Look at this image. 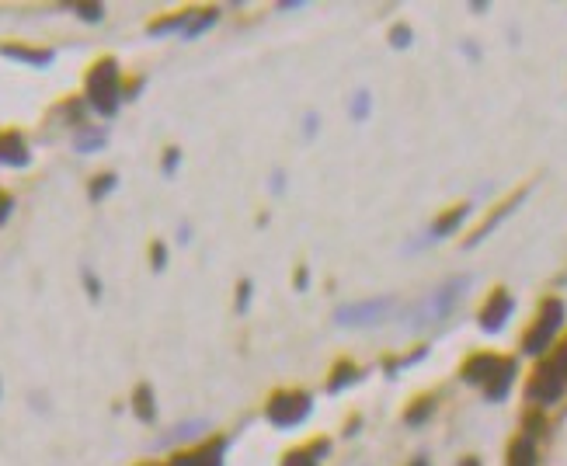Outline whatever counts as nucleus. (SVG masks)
Listing matches in <instances>:
<instances>
[{
  "label": "nucleus",
  "instance_id": "f257e3e1",
  "mask_svg": "<svg viewBox=\"0 0 567 466\" xmlns=\"http://www.w3.org/2000/svg\"><path fill=\"white\" fill-rule=\"evenodd\" d=\"M463 380L481 387L487 400H501L515 383V359H501V355L481 352L463 362Z\"/></svg>",
  "mask_w": 567,
  "mask_h": 466
},
{
  "label": "nucleus",
  "instance_id": "f03ea898",
  "mask_svg": "<svg viewBox=\"0 0 567 466\" xmlns=\"http://www.w3.org/2000/svg\"><path fill=\"white\" fill-rule=\"evenodd\" d=\"M84 94H87V105L101 115V119H112L122 105V77H119V63L112 56L98 60L87 74V84H84Z\"/></svg>",
  "mask_w": 567,
  "mask_h": 466
},
{
  "label": "nucleus",
  "instance_id": "7ed1b4c3",
  "mask_svg": "<svg viewBox=\"0 0 567 466\" xmlns=\"http://www.w3.org/2000/svg\"><path fill=\"white\" fill-rule=\"evenodd\" d=\"M561 324H564V303L561 300H547L540 307V317H536V324L529 327L526 338H522V348H526V355H543V352H547V345L557 338Z\"/></svg>",
  "mask_w": 567,
  "mask_h": 466
},
{
  "label": "nucleus",
  "instance_id": "20e7f679",
  "mask_svg": "<svg viewBox=\"0 0 567 466\" xmlns=\"http://www.w3.org/2000/svg\"><path fill=\"white\" fill-rule=\"evenodd\" d=\"M310 411H314V404H310L307 393H275L265 407V418L275 428H296L310 418Z\"/></svg>",
  "mask_w": 567,
  "mask_h": 466
},
{
  "label": "nucleus",
  "instance_id": "39448f33",
  "mask_svg": "<svg viewBox=\"0 0 567 466\" xmlns=\"http://www.w3.org/2000/svg\"><path fill=\"white\" fill-rule=\"evenodd\" d=\"M561 393H564V376L557 373L554 362L536 369L533 380H529V400H536V404H557Z\"/></svg>",
  "mask_w": 567,
  "mask_h": 466
},
{
  "label": "nucleus",
  "instance_id": "423d86ee",
  "mask_svg": "<svg viewBox=\"0 0 567 466\" xmlns=\"http://www.w3.org/2000/svg\"><path fill=\"white\" fill-rule=\"evenodd\" d=\"M512 310H515V300H512V296H508L505 289H494V293L487 296L484 310H481V327H484L487 334L501 331V327L508 324V317H512Z\"/></svg>",
  "mask_w": 567,
  "mask_h": 466
},
{
  "label": "nucleus",
  "instance_id": "0eeeda50",
  "mask_svg": "<svg viewBox=\"0 0 567 466\" xmlns=\"http://www.w3.org/2000/svg\"><path fill=\"white\" fill-rule=\"evenodd\" d=\"M387 310H390V300L355 303V307H341L338 310V324H352V327L376 324V320H383V313H387Z\"/></svg>",
  "mask_w": 567,
  "mask_h": 466
},
{
  "label": "nucleus",
  "instance_id": "6e6552de",
  "mask_svg": "<svg viewBox=\"0 0 567 466\" xmlns=\"http://www.w3.org/2000/svg\"><path fill=\"white\" fill-rule=\"evenodd\" d=\"M0 164L4 167H28L32 164V150H28L21 133H0Z\"/></svg>",
  "mask_w": 567,
  "mask_h": 466
},
{
  "label": "nucleus",
  "instance_id": "1a4fd4ad",
  "mask_svg": "<svg viewBox=\"0 0 567 466\" xmlns=\"http://www.w3.org/2000/svg\"><path fill=\"white\" fill-rule=\"evenodd\" d=\"M223 453H227V442L216 439L213 446L206 449H195V453H181L174 456L167 466H223Z\"/></svg>",
  "mask_w": 567,
  "mask_h": 466
},
{
  "label": "nucleus",
  "instance_id": "9d476101",
  "mask_svg": "<svg viewBox=\"0 0 567 466\" xmlns=\"http://www.w3.org/2000/svg\"><path fill=\"white\" fill-rule=\"evenodd\" d=\"M0 56L28 63V67H49L56 60V53H49V49H28V46H0Z\"/></svg>",
  "mask_w": 567,
  "mask_h": 466
},
{
  "label": "nucleus",
  "instance_id": "9b49d317",
  "mask_svg": "<svg viewBox=\"0 0 567 466\" xmlns=\"http://www.w3.org/2000/svg\"><path fill=\"white\" fill-rule=\"evenodd\" d=\"M133 411H136V418L143 421V425H150V421L157 418V404H154V387L150 383H140L133 393Z\"/></svg>",
  "mask_w": 567,
  "mask_h": 466
},
{
  "label": "nucleus",
  "instance_id": "f8f14e48",
  "mask_svg": "<svg viewBox=\"0 0 567 466\" xmlns=\"http://www.w3.org/2000/svg\"><path fill=\"white\" fill-rule=\"evenodd\" d=\"M508 466H536V446L529 435H519L508 446Z\"/></svg>",
  "mask_w": 567,
  "mask_h": 466
},
{
  "label": "nucleus",
  "instance_id": "ddd939ff",
  "mask_svg": "<svg viewBox=\"0 0 567 466\" xmlns=\"http://www.w3.org/2000/svg\"><path fill=\"white\" fill-rule=\"evenodd\" d=\"M467 216H470V206H456V209H449L446 216H439V220H435L432 233H435V237H449V233L460 227V223L467 220Z\"/></svg>",
  "mask_w": 567,
  "mask_h": 466
},
{
  "label": "nucleus",
  "instance_id": "4468645a",
  "mask_svg": "<svg viewBox=\"0 0 567 466\" xmlns=\"http://www.w3.org/2000/svg\"><path fill=\"white\" fill-rule=\"evenodd\" d=\"M216 18H220V11L216 7H206V11H195L192 14V21H188V28H185V39H199L206 28H213L216 25Z\"/></svg>",
  "mask_w": 567,
  "mask_h": 466
},
{
  "label": "nucleus",
  "instance_id": "2eb2a0df",
  "mask_svg": "<svg viewBox=\"0 0 567 466\" xmlns=\"http://www.w3.org/2000/svg\"><path fill=\"white\" fill-rule=\"evenodd\" d=\"M192 14H195V11H181V14H171V18L154 21V25H150V35H167V32H181V35H185V28H188V21H192Z\"/></svg>",
  "mask_w": 567,
  "mask_h": 466
},
{
  "label": "nucleus",
  "instance_id": "dca6fc26",
  "mask_svg": "<svg viewBox=\"0 0 567 466\" xmlns=\"http://www.w3.org/2000/svg\"><path fill=\"white\" fill-rule=\"evenodd\" d=\"M522 199H526V192L512 195V199H508V202H505V206H501V209H498V213H494V216H491V220H487V223H484V227H481V230H477V233H474V240H470V244H477V240H484V237H487V233H491L494 227H498V223H501V220H505V216H508V213H512V209H515V206H519V202H522Z\"/></svg>",
  "mask_w": 567,
  "mask_h": 466
},
{
  "label": "nucleus",
  "instance_id": "f3484780",
  "mask_svg": "<svg viewBox=\"0 0 567 466\" xmlns=\"http://www.w3.org/2000/svg\"><path fill=\"white\" fill-rule=\"evenodd\" d=\"M105 143H108L105 129H81L77 140H74V147L81 150V154H94V150H101Z\"/></svg>",
  "mask_w": 567,
  "mask_h": 466
},
{
  "label": "nucleus",
  "instance_id": "a211bd4d",
  "mask_svg": "<svg viewBox=\"0 0 567 466\" xmlns=\"http://www.w3.org/2000/svg\"><path fill=\"white\" fill-rule=\"evenodd\" d=\"M115 185H119V178H115V174H98V178L91 181V188H87V195H91V202H101Z\"/></svg>",
  "mask_w": 567,
  "mask_h": 466
},
{
  "label": "nucleus",
  "instance_id": "6ab92c4d",
  "mask_svg": "<svg viewBox=\"0 0 567 466\" xmlns=\"http://www.w3.org/2000/svg\"><path fill=\"white\" fill-rule=\"evenodd\" d=\"M432 411H435V400L421 397V404H414L411 411H407V425H418V421H425Z\"/></svg>",
  "mask_w": 567,
  "mask_h": 466
},
{
  "label": "nucleus",
  "instance_id": "aec40b11",
  "mask_svg": "<svg viewBox=\"0 0 567 466\" xmlns=\"http://www.w3.org/2000/svg\"><path fill=\"white\" fill-rule=\"evenodd\" d=\"M282 466H317V456L310 453V449H296V453H289Z\"/></svg>",
  "mask_w": 567,
  "mask_h": 466
},
{
  "label": "nucleus",
  "instance_id": "412c9836",
  "mask_svg": "<svg viewBox=\"0 0 567 466\" xmlns=\"http://www.w3.org/2000/svg\"><path fill=\"white\" fill-rule=\"evenodd\" d=\"M70 11L77 14V18H84V21H101V14H105V7L101 4H74Z\"/></svg>",
  "mask_w": 567,
  "mask_h": 466
},
{
  "label": "nucleus",
  "instance_id": "4be33fe9",
  "mask_svg": "<svg viewBox=\"0 0 567 466\" xmlns=\"http://www.w3.org/2000/svg\"><path fill=\"white\" fill-rule=\"evenodd\" d=\"M352 380H355V366H348V362H341V366H338V376H334V380H331V390L338 393L341 387H345V383H352Z\"/></svg>",
  "mask_w": 567,
  "mask_h": 466
},
{
  "label": "nucleus",
  "instance_id": "5701e85b",
  "mask_svg": "<svg viewBox=\"0 0 567 466\" xmlns=\"http://www.w3.org/2000/svg\"><path fill=\"white\" fill-rule=\"evenodd\" d=\"M178 164H181V150H178V147H171V150H167V154H164V174H167V178H171L174 167H178Z\"/></svg>",
  "mask_w": 567,
  "mask_h": 466
},
{
  "label": "nucleus",
  "instance_id": "b1692460",
  "mask_svg": "<svg viewBox=\"0 0 567 466\" xmlns=\"http://www.w3.org/2000/svg\"><path fill=\"white\" fill-rule=\"evenodd\" d=\"M84 286H87V296H91V300H98V296H101V282L91 275V268H84Z\"/></svg>",
  "mask_w": 567,
  "mask_h": 466
},
{
  "label": "nucleus",
  "instance_id": "393cba45",
  "mask_svg": "<svg viewBox=\"0 0 567 466\" xmlns=\"http://www.w3.org/2000/svg\"><path fill=\"white\" fill-rule=\"evenodd\" d=\"M150 258H154V272H164V265H167V247H164V244H154Z\"/></svg>",
  "mask_w": 567,
  "mask_h": 466
},
{
  "label": "nucleus",
  "instance_id": "a878e982",
  "mask_svg": "<svg viewBox=\"0 0 567 466\" xmlns=\"http://www.w3.org/2000/svg\"><path fill=\"white\" fill-rule=\"evenodd\" d=\"M247 303H251V282H241V286H237V310H247Z\"/></svg>",
  "mask_w": 567,
  "mask_h": 466
},
{
  "label": "nucleus",
  "instance_id": "bb28decb",
  "mask_svg": "<svg viewBox=\"0 0 567 466\" xmlns=\"http://www.w3.org/2000/svg\"><path fill=\"white\" fill-rule=\"evenodd\" d=\"M366 108H369V94L362 91L359 98H355V105H352V119H362V115H366Z\"/></svg>",
  "mask_w": 567,
  "mask_h": 466
},
{
  "label": "nucleus",
  "instance_id": "cd10ccee",
  "mask_svg": "<svg viewBox=\"0 0 567 466\" xmlns=\"http://www.w3.org/2000/svg\"><path fill=\"white\" fill-rule=\"evenodd\" d=\"M407 42H411V28L397 25V28H394V46H397V49H404Z\"/></svg>",
  "mask_w": 567,
  "mask_h": 466
},
{
  "label": "nucleus",
  "instance_id": "c85d7f7f",
  "mask_svg": "<svg viewBox=\"0 0 567 466\" xmlns=\"http://www.w3.org/2000/svg\"><path fill=\"white\" fill-rule=\"evenodd\" d=\"M554 366H557V373H561V376H564V383H567V341H564V348H561V352H557Z\"/></svg>",
  "mask_w": 567,
  "mask_h": 466
},
{
  "label": "nucleus",
  "instance_id": "c756f323",
  "mask_svg": "<svg viewBox=\"0 0 567 466\" xmlns=\"http://www.w3.org/2000/svg\"><path fill=\"white\" fill-rule=\"evenodd\" d=\"M460 466H481V460H474V456H467V460H463Z\"/></svg>",
  "mask_w": 567,
  "mask_h": 466
},
{
  "label": "nucleus",
  "instance_id": "7c9ffc66",
  "mask_svg": "<svg viewBox=\"0 0 567 466\" xmlns=\"http://www.w3.org/2000/svg\"><path fill=\"white\" fill-rule=\"evenodd\" d=\"M411 466H428V460H414Z\"/></svg>",
  "mask_w": 567,
  "mask_h": 466
}]
</instances>
